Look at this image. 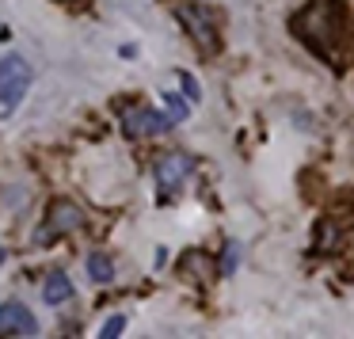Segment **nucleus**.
Instances as JSON below:
<instances>
[{"label":"nucleus","mask_w":354,"mask_h":339,"mask_svg":"<svg viewBox=\"0 0 354 339\" xmlns=\"http://www.w3.org/2000/svg\"><path fill=\"white\" fill-rule=\"evenodd\" d=\"M171 16L183 24V31L191 35V42L206 57L221 54V24H217L214 8H206V4H198V0H171Z\"/></svg>","instance_id":"obj_1"},{"label":"nucleus","mask_w":354,"mask_h":339,"mask_svg":"<svg viewBox=\"0 0 354 339\" xmlns=\"http://www.w3.org/2000/svg\"><path fill=\"white\" fill-rule=\"evenodd\" d=\"M27 92H31V65L19 54L0 57V118H8Z\"/></svg>","instance_id":"obj_2"},{"label":"nucleus","mask_w":354,"mask_h":339,"mask_svg":"<svg viewBox=\"0 0 354 339\" xmlns=\"http://www.w3.org/2000/svg\"><path fill=\"white\" fill-rule=\"evenodd\" d=\"M80 225H84V210H80L77 202H69V199H57L54 206L46 210V217H42L39 232H35V244H54L57 237L80 229Z\"/></svg>","instance_id":"obj_3"},{"label":"nucleus","mask_w":354,"mask_h":339,"mask_svg":"<svg viewBox=\"0 0 354 339\" xmlns=\"http://www.w3.org/2000/svg\"><path fill=\"white\" fill-rule=\"evenodd\" d=\"M194 176V161L187 153H168L160 164H156V187H160V199H171L179 194V187Z\"/></svg>","instance_id":"obj_4"},{"label":"nucleus","mask_w":354,"mask_h":339,"mask_svg":"<svg viewBox=\"0 0 354 339\" xmlns=\"http://www.w3.org/2000/svg\"><path fill=\"white\" fill-rule=\"evenodd\" d=\"M168 107H133L130 115L122 118V130H126V138H153V134H164V130H171L176 126V118L171 115H164Z\"/></svg>","instance_id":"obj_5"},{"label":"nucleus","mask_w":354,"mask_h":339,"mask_svg":"<svg viewBox=\"0 0 354 339\" xmlns=\"http://www.w3.org/2000/svg\"><path fill=\"white\" fill-rule=\"evenodd\" d=\"M39 320L24 301H4L0 305V336H35Z\"/></svg>","instance_id":"obj_6"},{"label":"nucleus","mask_w":354,"mask_h":339,"mask_svg":"<svg viewBox=\"0 0 354 339\" xmlns=\"http://www.w3.org/2000/svg\"><path fill=\"white\" fill-rule=\"evenodd\" d=\"M42 297L50 301V305H65V301L73 297V282L65 271H50L46 275V286H42Z\"/></svg>","instance_id":"obj_7"},{"label":"nucleus","mask_w":354,"mask_h":339,"mask_svg":"<svg viewBox=\"0 0 354 339\" xmlns=\"http://www.w3.org/2000/svg\"><path fill=\"white\" fill-rule=\"evenodd\" d=\"M88 275H92V282H115V259L111 255H103V252H92L88 255Z\"/></svg>","instance_id":"obj_8"},{"label":"nucleus","mask_w":354,"mask_h":339,"mask_svg":"<svg viewBox=\"0 0 354 339\" xmlns=\"http://www.w3.org/2000/svg\"><path fill=\"white\" fill-rule=\"evenodd\" d=\"M164 107H168V115L176 118V122H183V118H187V103L179 100V95H164Z\"/></svg>","instance_id":"obj_9"},{"label":"nucleus","mask_w":354,"mask_h":339,"mask_svg":"<svg viewBox=\"0 0 354 339\" xmlns=\"http://www.w3.org/2000/svg\"><path fill=\"white\" fill-rule=\"evenodd\" d=\"M122 328H126V320H122V316H111V320L103 324V331H100V336H107V339H118V336H122Z\"/></svg>","instance_id":"obj_10"},{"label":"nucleus","mask_w":354,"mask_h":339,"mask_svg":"<svg viewBox=\"0 0 354 339\" xmlns=\"http://www.w3.org/2000/svg\"><path fill=\"white\" fill-rule=\"evenodd\" d=\"M179 80H183V92L191 95V100H198V84H194V80L187 77V73H179Z\"/></svg>","instance_id":"obj_11"},{"label":"nucleus","mask_w":354,"mask_h":339,"mask_svg":"<svg viewBox=\"0 0 354 339\" xmlns=\"http://www.w3.org/2000/svg\"><path fill=\"white\" fill-rule=\"evenodd\" d=\"M4 255H8V252H4V248H0V263H4Z\"/></svg>","instance_id":"obj_12"}]
</instances>
